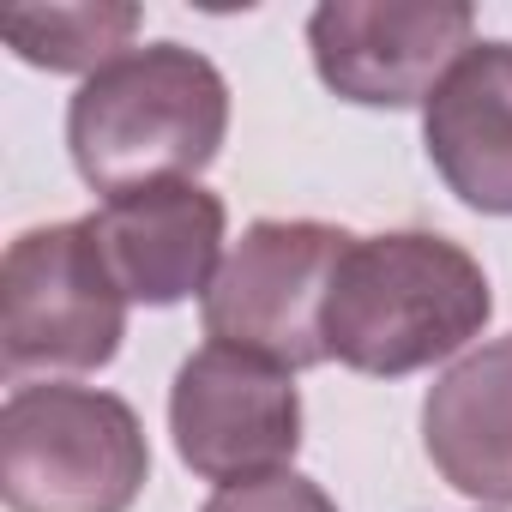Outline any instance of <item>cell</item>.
<instances>
[{
  "instance_id": "7",
  "label": "cell",
  "mask_w": 512,
  "mask_h": 512,
  "mask_svg": "<svg viewBox=\"0 0 512 512\" xmlns=\"http://www.w3.org/2000/svg\"><path fill=\"white\" fill-rule=\"evenodd\" d=\"M464 0H326L308 13V49L326 91L362 109L428 103L452 61L476 43Z\"/></svg>"
},
{
  "instance_id": "1",
  "label": "cell",
  "mask_w": 512,
  "mask_h": 512,
  "mask_svg": "<svg viewBox=\"0 0 512 512\" xmlns=\"http://www.w3.org/2000/svg\"><path fill=\"white\" fill-rule=\"evenodd\" d=\"M494 314L476 253L434 229L356 235L326 290V362L398 380L458 356Z\"/></svg>"
},
{
  "instance_id": "11",
  "label": "cell",
  "mask_w": 512,
  "mask_h": 512,
  "mask_svg": "<svg viewBox=\"0 0 512 512\" xmlns=\"http://www.w3.org/2000/svg\"><path fill=\"white\" fill-rule=\"evenodd\" d=\"M7 49L31 67L49 73H103L109 61L133 55V31H139V7H13L0 19Z\"/></svg>"
},
{
  "instance_id": "3",
  "label": "cell",
  "mask_w": 512,
  "mask_h": 512,
  "mask_svg": "<svg viewBox=\"0 0 512 512\" xmlns=\"http://www.w3.org/2000/svg\"><path fill=\"white\" fill-rule=\"evenodd\" d=\"M145 476V428L115 392L43 380L0 404V494L13 512H127Z\"/></svg>"
},
{
  "instance_id": "8",
  "label": "cell",
  "mask_w": 512,
  "mask_h": 512,
  "mask_svg": "<svg viewBox=\"0 0 512 512\" xmlns=\"http://www.w3.org/2000/svg\"><path fill=\"white\" fill-rule=\"evenodd\" d=\"M223 199L199 181H151L115 193L91 211L97 247L127 302L175 308L187 296L205 302L211 278L223 272Z\"/></svg>"
},
{
  "instance_id": "6",
  "label": "cell",
  "mask_w": 512,
  "mask_h": 512,
  "mask_svg": "<svg viewBox=\"0 0 512 512\" xmlns=\"http://www.w3.org/2000/svg\"><path fill=\"white\" fill-rule=\"evenodd\" d=\"M169 434L199 482H253L302 452V392L284 368L223 344L193 350L169 386Z\"/></svg>"
},
{
  "instance_id": "9",
  "label": "cell",
  "mask_w": 512,
  "mask_h": 512,
  "mask_svg": "<svg viewBox=\"0 0 512 512\" xmlns=\"http://www.w3.org/2000/svg\"><path fill=\"white\" fill-rule=\"evenodd\" d=\"M434 175L488 217H512V43H470L422 103Z\"/></svg>"
},
{
  "instance_id": "12",
  "label": "cell",
  "mask_w": 512,
  "mask_h": 512,
  "mask_svg": "<svg viewBox=\"0 0 512 512\" xmlns=\"http://www.w3.org/2000/svg\"><path fill=\"white\" fill-rule=\"evenodd\" d=\"M199 512H338L332 494L296 470H272V476H253V482H229L217 488Z\"/></svg>"
},
{
  "instance_id": "5",
  "label": "cell",
  "mask_w": 512,
  "mask_h": 512,
  "mask_svg": "<svg viewBox=\"0 0 512 512\" xmlns=\"http://www.w3.org/2000/svg\"><path fill=\"white\" fill-rule=\"evenodd\" d=\"M350 229L320 217H260L229 247L223 272L211 278L199 320L205 338L241 356H260L284 374L326 362V290L338 260L350 253Z\"/></svg>"
},
{
  "instance_id": "4",
  "label": "cell",
  "mask_w": 512,
  "mask_h": 512,
  "mask_svg": "<svg viewBox=\"0 0 512 512\" xmlns=\"http://www.w3.org/2000/svg\"><path fill=\"white\" fill-rule=\"evenodd\" d=\"M127 338V296L91 217L25 229L0 260V362L7 374H91Z\"/></svg>"
},
{
  "instance_id": "10",
  "label": "cell",
  "mask_w": 512,
  "mask_h": 512,
  "mask_svg": "<svg viewBox=\"0 0 512 512\" xmlns=\"http://www.w3.org/2000/svg\"><path fill=\"white\" fill-rule=\"evenodd\" d=\"M422 446L440 482L512 506V332L458 356L422 398Z\"/></svg>"
},
{
  "instance_id": "2",
  "label": "cell",
  "mask_w": 512,
  "mask_h": 512,
  "mask_svg": "<svg viewBox=\"0 0 512 512\" xmlns=\"http://www.w3.org/2000/svg\"><path fill=\"white\" fill-rule=\"evenodd\" d=\"M229 133V85L187 43H145L91 73L67 103V151L91 193L193 181Z\"/></svg>"
}]
</instances>
